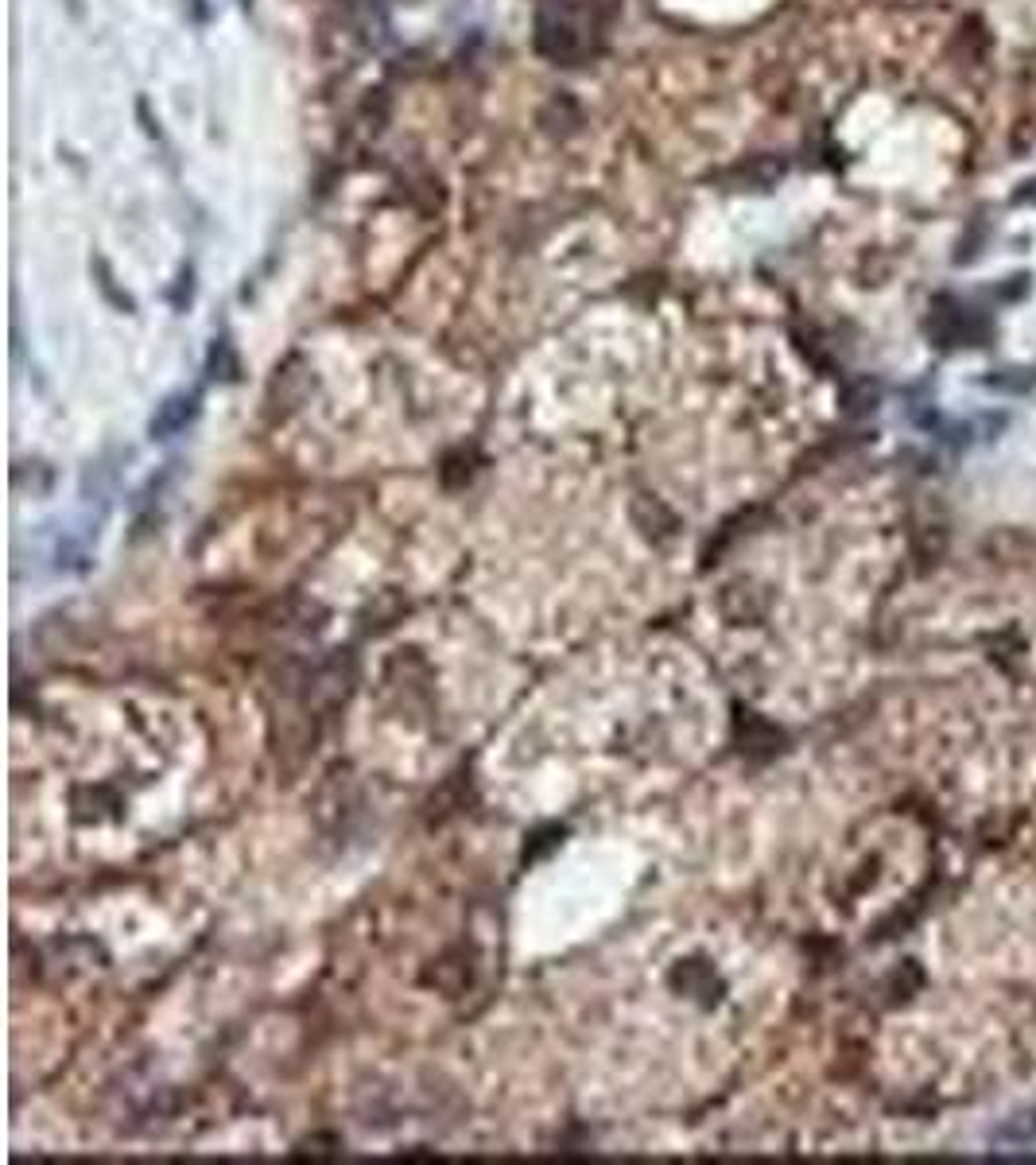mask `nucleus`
<instances>
[{
    "instance_id": "nucleus-2",
    "label": "nucleus",
    "mask_w": 1036,
    "mask_h": 1165,
    "mask_svg": "<svg viewBox=\"0 0 1036 1165\" xmlns=\"http://www.w3.org/2000/svg\"><path fill=\"white\" fill-rule=\"evenodd\" d=\"M1013 203H1036V179L1033 183H1025V191L1013 194Z\"/></svg>"
},
{
    "instance_id": "nucleus-3",
    "label": "nucleus",
    "mask_w": 1036,
    "mask_h": 1165,
    "mask_svg": "<svg viewBox=\"0 0 1036 1165\" xmlns=\"http://www.w3.org/2000/svg\"><path fill=\"white\" fill-rule=\"evenodd\" d=\"M237 4H245V8H249V4H253V0H237Z\"/></svg>"
},
{
    "instance_id": "nucleus-1",
    "label": "nucleus",
    "mask_w": 1036,
    "mask_h": 1165,
    "mask_svg": "<svg viewBox=\"0 0 1036 1165\" xmlns=\"http://www.w3.org/2000/svg\"><path fill=\"white\" fill-rule=\"evenodd\" d=\"M191 416H194V397H171L164 409H160V416L151 420V432H156V436H171V432H179Z\"/></svg>"
}]
</instances>
